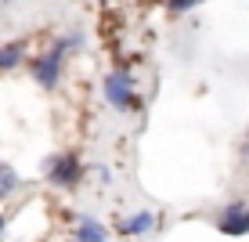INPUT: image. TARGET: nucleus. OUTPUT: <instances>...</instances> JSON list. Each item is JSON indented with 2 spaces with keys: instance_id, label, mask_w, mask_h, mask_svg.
Returning a JSON list of instances; mask_svg holds the SVG:
<instances>
[{
  "instance_id": "423d86ee",
  "label": "nucleus",
  "mask_w": 249,
  "mask_h": 242,
  "mask_svg": "<svg viewBox=\"0 0 249 242\" xmlns=\"http://www.w3.org/2000/svg\"><path fill=\"white\" fill-rule=\"evenodd\" d=\"M152 224H156V217L148 210H137L134 217H126L119 224V235H144V231H152Z\"/></svg>"
},
{
  "instance_id": "6e6552de",
  "label": "nucleus",
  "mask_w": 249,
  "mask_h": 242,
  "mask_svg": "<svg viewBox=\"0 0 249 242\" xmlns=\"http://www.w3.org/2000/svg\"><path fill=\"white\" fill-rule=\"evenodd\" d=\"M18 174H15V167H7V163H0V199L4 195H11L15 188H18Z\"/></svg>"
},
{
  "instance_id": "20e7f679",
  "label": "nucleus",
  "mask_w": 249,
  "mask_h": 242,
  "mask_svg": "<svg viewBox=\"0 0 249 242\" xmlns=\"http://www.w3.org/2000/svg\"><path fill=\"white\" fill-rule=\"evenodd\" d=\"M217 228L220 235H231V239L249 235V203H228L217 217Z\"/></svg>"
},
{
  "instance_id": "f257e3e1",
  "label": "nucleus",
  "mask_w": 249,
  "mask_h": 242,
  "mask_svg": "<svg viewBox=\"0 0 249 242\" xmlns=\"http://www.w3.org/2000/svg\"><path fill=\"white\" fill-rule=\"evenodd\" d=\"M72 44H80V37H65V40H58L54 47L47 51V55H40L36 62H33V76H36V83L44 91H51V87H58V76H62V58H65V51L72 47Z\"/></svg>"
},
{
  "instance_id": "39448f33",
  "label": "nucleus",
  "mask_w": 249,
  "mask_h": 242,
  "mask_svg": "<svg viewBox=\"0 0 249 242\" xmlns=\"http://www.w3.org/2000/svg\"><path fill=\"white\" fill-rule=\"evenodd\" d=\"M72 239L76 242H108V231L101 228L98 221H90V217H83L80 224H76V231H72Z\"/></svg>"
},
{
  "instance_id": "0eeeda50",
  "label": "nucleus",
  "mask_w": 249,
  "mask_h": 242,
  "mask_svg": "<svg viewBox=\"0 0 249 242\" xmlns=\"http://www.w3.org/2000/svg\"><path fill=\"white\" fill-rule=\"evenodd\" d=\"M22 58H25V44H22V40L4 44V47H0V73H4V69H15Z\"/></svg>"
},
{
  "instance_id": "7ed1b4c3",
  "label": "nucleus",
  "mask_w": 249,
  "mask_h": 242,
  "mask_svg": "<svg viewBox=\"0 0 249 242\" xmlns=\"http://www.w3.org/2000/svg\"><path fill=\"white\" fill-rule=\"evenodd\" d=\"M105 101L119 112H130L137 109V94H134V80L126 69H112V73L105 76Z\"/></svg>"
},
{
  "instance_id": "1a4fd4ad",
  "label": "nucleus",
  "mask_w": 249,
  "mask_h": 242,
  "mask_svg": "<svg viewBox=\"0 0 249 242\" xmlns=\"http://www.w3.org/2000/svg\"><path fill=\"white\" fill-rule=\"evenodd\" d=\"M195 4H199V0H166V7H170V11H192Z\"/></svg>"
},
{
  "instance_id": "f03ea898",
  "label": "nucleus",
  "mask_w": 249,
  "mask_h": 242,
  "mask_svg": "<svg viewBox=\"0 0 249 242\" xmlns=\"http://www.w3.org/2000/svg\"><path fill=\"white\" fill-rule=\"evenodd\" d=\"M80 174H83V167H80V155L76 152H58V155H51V159L44 163V177L54 188L80 185Z\"/></svg>"
},
{
  "instance_id": "9d476101",
  "label": "nucleus",
  "mask_w": 249,
  "mask_h": 242,
  "mask_svg": "<svg viewBox=\"0 0 249 242\" xmlns=\"http://www.w3.org/2000/svg\"><path fill=\"white\" fill-rule=\"evenodd\" d=\"M0 235H4V221H0Z\"/></svg>"
}]
</instances>
